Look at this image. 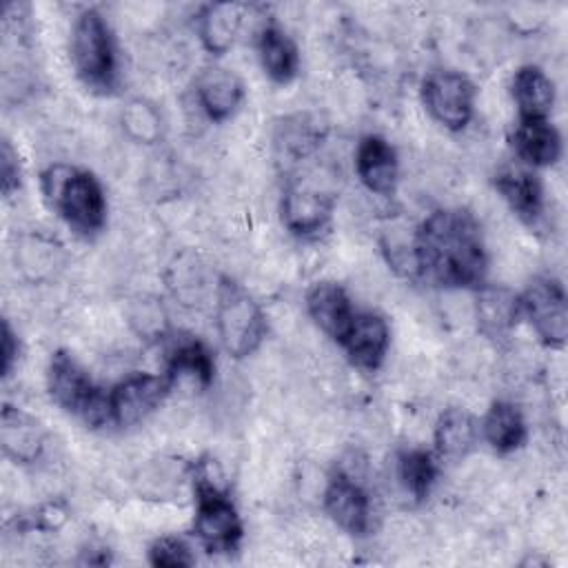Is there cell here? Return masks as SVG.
<instances>
[{
  "label": "cell",
  "mask_w": 568,
  "mask_h": 568,
  "mask_svg": "<svg viewBox=\"0 0 568 568\" xmlns=\"http://www.w3.org/2000/svg\"><path fill=\"white\" fill-rule=\"evenodd\" d=\"M413 266L426 282L446 288L481 286L486 248L477 220L464 209L433 211L417 229Z\"/></svg>",
  "instance_id": "1"
},
{
  "label": "cell",
  "mask_w": 568,
  "mask_h": 568,
  "mask_svg": "<svg viewBox=\"0 0 568 568\" xmlns=\"http://www.w3.org/2000/svg\"><path fill=\"white\" fill-rule=\"evenodd\" d=\"M51 209L80 235L98 233L106 222V197L98 178L84 169L53 164L42 173Z\"/></svg>",
  "instance_id": "2"
},
{
  "label": "cell",
  "mask_w": 568,
  "mask_h": 568,
  "mask_svg": "<svg viewBox=\"0 0 568 568\" xmlns=\"http://www.w3.org/2000/svg\"><path fill=\"white\" fill-rule=\"evenodd\" d=\"M71 60L78 78L95 91H111L118 75L115 40L98 9H84L71 31Z\"/></svg>",
  "instance_id": "3"
},
{
  "label": "cell",
  "mask_w": 568,
  "mask_h": 568,
  "mask_svg": "<svg viewBox=\"0 0 568 568\" xmlns=\"http://www.w3.org/2000/svg\"><path fill=\"white\" fill-rule=\"evenodd\" d=\"M215 326L229 355L242 359L257 351L266 335V315L237 282L222 277L215 293Z\"/></svg>",
  "instance_id": "4"
},
{
  "label": "cell",
  "mask_w": 568,
  "mask_h": 568,
  "mask_svg": "<svg viewBox=\"0 0 568 568\" xmlns=\"http://www.w3.org/2000/svg\"><path fill=\"white\" fill-rule=\"evenodd\" d=\"M47 390L60 408L82 417L89 426H104L111 422L109 393L98 388L89 373L67 351L53 353L47 371Z\"/></svg>",
  "instance_id": "5"
},
{
  "label": "cell",
  "mask_w": 568,
  "mask_h": 568,
  "mask_svg": "<svg viewBox=\"0 0 568 568\" xmlns=\"http://www.w3.org/2000/svg\"><path fill=\"white\" fill-rule=\"evenodd\" d=\"M195 519L193 532L211 552H231L242 539V519L226 490L206 473L195 475Z\"/></svg>",
  "instance_id": "6"
},
{
  "label": "cell",
  "mask_w": 568,
  "mask_h": 568,
  "mask_svg": "<svg viewBox=\"0 0 568 568\" xmlns=\"http://www.w3.org/2000/svg\"><path fill=\"white\" fill-rule=\"evenodd\" d=\"M521 315L528 317L539 339L552 348H561L568 337L566 291L555 277H535L519 295Z\"/></svg>",
  "instance_id": "7"
},
{
  "label": "cell",
  "mask_w": 568,
  "mask_h": 568,
  "mask_svg": "<svg viewBox=\"0 0 568 568\" xmlns=\"http://www.w3.org/2000/svg\"><path fill=\"white\" fill-rule=\"evenodd\" d=\"M422 100L428 113L450 131H462L475 106L473 82L457 71H433L422 82Z\"/></svg>",
  "instance_id": "8"
},
{
  "label": "cell",
  "mask_w": 568,
  "mask_h": 568,
  "mask_svg": "<svg viewBox=\"0 0 568 568\" xmlns=\"http://www.w3.org/2000/svg\"><path fill=\"white\" fill-rule=\"evenodd\" d=\"M169 373H133L109 390L111 422L118 426H133L146 419L169 395L173 386Z\"/></svg>",
  "instance_id": "9"
},
{
  "label": "cell",
  "mask_w": 568,
  "mask_h": 568,
  "mask_svg": "<svg viewBox=\"0 0 568 568\" xmlns=\"http://www.w3.org/2000/svg\"><path fill=\"white\" fill-rule=\"evenodd\" d=\"M335 200L331 193L308 184V182H288L282 193V222L284 226L302 237L317 235L326 229L333 215Z\"/></svg>",
  "instance_id": "10"
},
{
  "label": "cell",
  "mask_w": 568,
  "mask_h": 568,
  "mask_svg": "<svg viewBox=\"0 0 568 568\" xmlns=\"http://www.w3.org/2000/svg\"><path fill=\"white\" fill-rule=\"evenodd\" d=\"M328 517L348 535H366L371 528V499L366 488L351 475L337 470L324 490Z\"/></svg>",
  "instance_id": "11"
},
{
  "label": "cell",
  "mask_w": 568,
  "mask_h": 568,
  "mask_svg": "<svg viewBox=\"0 0 568 568\" xmlns=\"http://www.w3.org/2000/svg\"><path fill=\"white\" fill-rule=\"evenodd\" d=\"M339 344L355 366L364 371H375L386 357V351L390 344V331L382 315L368 313V311L366 313L355 311L353 322Z\"/></svg>",
  "instance_id": "12"
},
{
  "label": "cell",
  "mask_w": 568,
  "mask_h": 568,
  "mask_svg": "<svg viewBox=\"0 0 568 568\" xmlns=\"http://www.w3.org/2000/svg\"><path fill=\"white\" fill-rule=\"evenodd\" d=\"M397 153L382 135H364L355 151L359 182L377 195H390L397 184Z\"/></svg>",
  "instance_id": "13"
},
{
  "label": "cell",
  "mask_w": 568,
  "mask_h": 568,
  "mask_svg": "<svg viewBox=\"0 0 568 568\" xmlns=\"http://www.w3.org/2000/svg\"><path fill=\"white\" fill-rule=\"evenodd\" d=\"M521 317V302L508 286H477L475 320L481 335L488 339H504Z\"/></svg>",
  "instance_id": "14"
},
{
  "label": "cell",
  "mask_w": 568,
  "mask_h": 568,
  "mask_svg": "<svg viewBox=\"0 0 568 568\" xmlns=\"http://www.w3.org/2000/svg\"><path fill=\"white\" fill-rule=\"evenodd\" d=\"M306 308L313 322L337 344L346 335L355 308L351 304V297L346 295L344 286L337 282H317L306 293Z\"/></svg>",
  "instance_id": "15"
},
{
  "label": "cell",
  "mask_w": 568,
  "mask_h": 568,
  "mask_svg": "<svg viewBox=\"0 0 568 568\" xmlns=\"http://www.w3.org/2000/svg\"><path fill=\"white\" fill-rule=\"evenodd\" d=\"M195 95L206 118H211L213 122H222L240 106L244 98V87L233 71L222 67H209L200 73L195 82Z\"/></svg>",
  "instance_id": "16"
},
{
  "label": "cell",
  "mask_w": 568,
  "mask_h": 568,
  "mask_svg": "<svg viewBox=\"0 0 568 568\" xmlns=\"http://www.w3.org/2000/svg\"><path fill=\"white\" fill-rule=\"evenodd\" d=\"M0 446L2 453L16 464H31L42 453L44 433L31 415L4 404L0 417Z\"/></svg>",
  "instance_id": "17"
},
{
  "label": "cell",
  "mask_w": 568,
  "mask_h": 568,
  "mask_svg": "<svg viewBox=\"0 0 568 568\" xmlns=\"http://www.w3.org/2000/svg\"><path fill=\"white\" fill-rule=\"evenodd\" d=\"M495 189L524 222L532 224L544 211V189L537 175L528 169L506 166L495 175Z\"/></svg>",
  "instance_id": "18"
},
{
  "label": "cell",
  "mask_w": 568,
  "mask_h": 568,
  "mask_svg": "<svg viewBox=\"0 0 568 568\" xmlns=\"http://www.w3.org/2000/svg\"><path fill=\"white\" fill-rule=\"evenodd\" d=\"M513 149L530 166H552L561 155V138L548 118H519Z\"/></svg>",
  "instance_id": "19"
},
{
  "label": "cell",
  "mask_w": 568,
  "mask_h": 568,
  "mask_svg": "<svg viewBox=\"0 0 568 568\" xmlns=\"http://www.w3.org/2000/svg\"><path fill=\"white\" fill-rule=\"evenodd\" d=\"M244 20V4L215 2L206 4L197 16V33L211 53H224L233 47Z\"/></svg>",
  "instance_id": "20"
},
{
  "label": "cell",
  "mask_w": 568,
  "mask_h": 568,
  "mask_svg": "<svg viewBox=\"0 0 568 568\" xmlns=\"http://www.w3.org/2000/svg\"><path fill=\"white\" fill-rule=\"evenodd\" d=\"M479 439V426L464 408H446L435 424V450L442 459L466 457Z\"/></svg>",
  "instance_id": "21"
},
{
  "label": "cell",
  "mask_w": 568,
  "mask_h": 568,
  "mask_svg": "<svg viewBox=\"0 0 568 568\" xmlns=\"http://www.w3.org/2000/svg\"><path fill=\"white\" fill-rule=\"evenodd\" d=\"M510 91L519 109V118H548L555 104V84L535 64H524L515 71Z\"/></svg>",
  "instance_id": "22"
},
{
  "label": "cell",
  "mask_w": 568,
  "mask_h": 568,
  "mask_svg": "<svg viewBox=\"0 0 568 568\" xmlns=\"http://www.w3.org/2000/svg\"><path fill=\"white\" fill-rule=\"evenodd\" d=\"M257 53L264 73L277 84L291 82L300 71L297 47L277 24H266L260 31Z\"/></svg>",
  "instance_id": "23"
},
{
  "label": "cell",
  "mask_w": 568,
  "mask_h": 568,
  "mask_svg": "<svg viewBox=\"0 0 568 568\" xmlns=\"http://www.w3.org/2000/svg\"><path fill=\"white\" fill-rule=\"evenodd\" d=\"M479 435L497 450V453H510L519 448L526 439V422L519 413V408L510 402H493L486 410Z\"/></svg>",
  "instance_id": "24"
},
{
  "label": "cell",
  "mask_w": 568,
  "mask_h": 568,
  "mask_svg": "<svg viewBox=\"0 0 568 568\" xmlns=\"http://www.w3.org/2000/svg\"><path fill=\"white\" fill-rule=\"evenodd\" d=\"M322 140L320 126L308 115H291L277 124L275 131V149H277V162L291 166L308 158Z\"/></svg>",
  "instance_id": "25"
},
{
  "label": "cell",
  "mask_w": 568,
  "mask_h": 568,
  "mask_svg": "<svg viewBox=\"0 0 568 568\" xmlns=\"http://www.w3.org/2000/svg\"><path fill=\"white\" fill-rule=\"evenodd\" d=\"M213 371H215V362L211 351L195 337H186L180 339L171 351H169V359H166V371L173 382L182 375H189L193 379H197L202 386H209L213 379Z\"/></svg>",
  "instance_id": "26"
},
{
  "label": "cell",
  "mask_w": 568,
  "mask_h": 568,
  "mask_svg": "<svg viewBox=\"0 0 568 568\" xmlns=\"http://www.w3.org/2000/svg\"><path fill=\"white\" fill-rule=\"evenodd\" d=\"M397 473H399V479H402L404 488L415 499H424L430 493L433 484H435L437 464H435V457L428 450L410 448V450L399 455Z\"/></svg>",
  "instance_id": "27"
},
{
  "label": "cell",
  "mask_w": 568,
  "mask_h": 568,
  "mask_svg": "<svg viewBox=\"0 0 568 568\" xmlns=\"http://www.w3.org/2000/svg\"><path fill=\"white\" fill-rule=\"evenodd\" d=\"M120 120L126 135L140 144H153L162 135V118L146 100H131L122 109Z\"/></svg>",
  "instance_id": "28"
},
{
  "label": "cell",
  "mask_w": 568,
  "mask_h": 568,
  "mask_svg": "<svg viewBox=\"0 0 568 568\" xmlns=\"http://www.w3.org/2000/svg\"><path fill=\"white\" fill-rule=\"evenodd\" d=\"M149 561L162 568H180V566H193L195 557L189 544L182 541L180 537H160L149 548Z\"/></svg>",
  "instance_id": "29"
},
{
  "label": "cell",
  "mask_w": 568,
  "mask_h": 568,
  "mask_svg": "<svg viewBox=\"0 0 568 568\" xmlns=\"http://www.w3.org/2000/svg\"><path fill=\"white\" fill-rule=\"evenodd\" d=\"M0 182H2V193L11 195L20 186V162L18 153L13 151L11 142L4 138L0 146Z\"/></svg>",
  "instance_id": "30"
},
{
  "label": "cell",
  "mask_w": 568,
  "mask_h": 568,
  "mask_svg": "<svg viewBox=\"0 0 568 568\" xmlns=\"http://www.w3.org/2000/svg\"><path fill=\"white\" fill-rule=\"evenodd\" d=\"M18 337H16V333L11 331V326H9V322L4 320L2 322V375L7 377L9 373H11V366H13V362H16V357H18Z\"/></svg>",
  "instance_id": "31"
}]
</instances>
